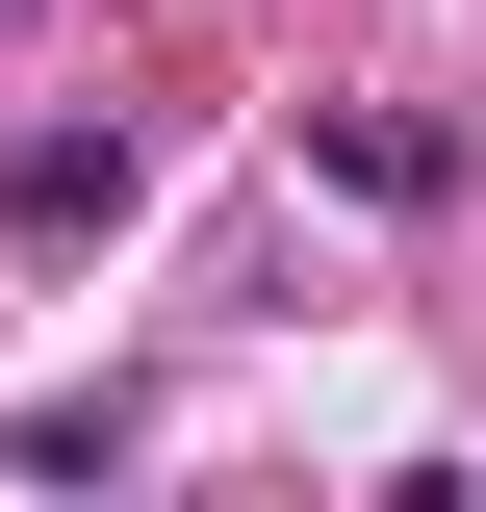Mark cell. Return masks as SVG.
Here are the masks:
<instances>
[{
	"label": "cell",
	"instance_id": "obj_1",
	"mask_svg": "<svg viewBox=\"0 0 486 512\" xmlns=\"http://www.w3.org/2000/svg\"><path fill=\"white\" fill-rule=\"evenodd\" d=\"M128 205H154V154H128V128H26V180H0V231H26V256H103Z\"/></svg>",
	"mask_w": 486,
	"mask_h": 512
}]
</instances>
